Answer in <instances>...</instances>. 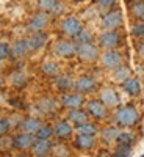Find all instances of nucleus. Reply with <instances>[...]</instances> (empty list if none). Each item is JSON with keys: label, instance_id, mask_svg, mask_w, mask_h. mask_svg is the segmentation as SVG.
Returning a JSON list of instances; mask_svg holds the SVG:
<instances>
[{"label": "nucleus", "instance_id": "nucleus-1", "mask_svg": "<svg viewBox=\"0 0 144 157\" xmlns=\"http://www.w3.org/2000/svg\"><path fill=\"white\" fill-rule=\"evenodd\" d=\"M138 121H139V113L132 104L119 107L114 112V123L121 127H133Z\"/></svg>", "mask_w": 144, "mask_h": 157}, {"label": "nucleus", "instance_id": "nucleus-2", "mask_svg": "<svg viewBox=\"0 0 144 157\" xmlns=\"http://www.w3.org/2000/svg\"><path fill=\"white\" fill-rule=\"evenodd\" d=\"M75 55H78L83 61L93 63L99 58V47L94 46L93 43H80V44H77Z\"/></svg>", "mask_w": 144, "mask_h": 157}, {"label": "nucleus", "instance_id": "nucleus-3", "mask_svg": "<svg viewBox=\"0 0 144 157\" xmlns=\"http://www.w3.org/2000/svg\"><path fill=\"white\" fill-rule=\"evenodd\" d=\"M100 63H102V66L105 68V69H111L113 71L116 68H119L121 64H124V58H122V55L117 50L110 49L108 52H105V54L102 55Z\"/></svg>", "mask_w": 144, "mask_h": 157}, {"label": "nucleus", "instance_id": "nucleus-4", "mask_svg": "<svg viewBox=\"0 0 144 157\" xmlns=\"http://www.w3.org/2000/svg\"><path fill=\"white\" fill-rule=\"evenodd\" d=\"M122 22H124L122 13L119 10H111L102 17V27L105 30H116L117 27L122 25Z\"/></svg>", "mask_w": 144, "mask_h": 157}, {"label": "nucleus", "instance_id": "nucleus-5", "mask_svg": "<svg viewBox=\"0 0 144 157\" xmlns=\"http://www.w3.org/2000/svg\"><path fill=\"white\" fill-rule=\"evenodd\" d=\"M99 44L103 49H116L121 44V35L116 30H105L99 36Z\"/></svg>", "mask_w": 144, "mask_h": 157}, {"label": "nucleus", "instance_id": "nucleus-6", "mask_svg": "<svg viewBox=\"0 0 144 157\" xmlns=\"http://www.w3.org/2000/svg\"><path fill=\"white\" fill-rule=\"evenodd\" d=\"M82 29H83L82 22L78 21L77 17H74V16H69V17H66L61 22V32L66 36H71V38H75L78 33L82 32Z\"/></svg>", "mask_w": 144, "mask_h": 157}, {"label": "nucleus", "instance_id": "nucleus-7", "mask_svg": "<svg viewBox=\"0 0 144 157\" xmlns=\"http://www.w3.org/2000/svg\"><path fill=\"white\" fill-rule=\"evenodd\" d=\"M107 105L103 104L100 99H93V101H88L86 104V112L88 115H91L96 120H103L107 118Z\"/></svg>", "mask_w": 144, "mask_h": 157}, {"label": "nucleus", "instance_id": "nucleus-8", "mask_svg": "<svg viewBox=\"0 0 144 157\" xmlns=\"http://www.w3.org/2000/svg\"><path fill=\"white\" fill-rule=\"evenodd\" d=\"M35 140H36L35 134H28V132L17 134L14 138H13V148H16V149H19V151H27V149H31Z\"/></svg>", "mask_w": 144, "mask_h": 157}, {"label": "nucleus", "instance_id": "nucleus-9", "mask_svg": "<svg viewBox=\"0 0 144 157\" xmlns=\"http://www.w3.org/2000/svg\"><path fill=\"white\" fill-rule=\"evenodd\" d=\"M75 50H77V44H74L72 41H66V39H63V41H58L54 47V52L61 57V58H71L75 55Z\"/></svg>", "mask_w": 144, "mask_h": 157}, {"label": "nucleus", "instance_id": "nucleus-10", "mask_svg": "<svg viewBox=\"0 0 144 157\" xmlns=\"http://www.w3.org/2000/svg\"><path fill=\"white\" fill-rule=\"evenodd\" d=\"M74 88H75V91H78V93H82V94L93 93V91L97 88V82L94 80L93 77H89V75H82L74 83Z\"/></svg>", "mask_w": 144, "mask_h": 157}, {"label": "nucleus", "instance_id": "nucleus-11", "mask_svg": "<svg viewBox=\"0 0 144 157\" xmlns=\"http://www.w3.org/2000/svg\"><path fill=\"white\" fill-rule=\"evenodd\" d=\"M61 104L66 109H78L83 105V94L75 91V93H64L61 96Z\"/></svg>", "mask_w": 144, "mask_h": 157}, {"label": "nucleus", "instance_id": "nucleus-12", "mask_svg": "<svg viewBox=\"0 0 144 157\" xmlns=\"http://www.w3.org/2000/svg\"><path fill=\"white\" fill-rule=\"evenodd\" d=\"M100 101L105 104L107 107H117L119 105V96L111 86H105L100 90Z\"/></svg>", "mask_w": 144, "mask_h": 157}, {"label": "nucleus", "instance_id": "nucleus-13", "mask_svg": "<svg viewBox=\"0 0 144 157\" xmlns=\"http://www.w3.org/2000/svg\"><path fill=\"white\" fill-rule=\"evenodd\" d=\"M49 25V14L47 13H38L33 16V19L28 24V30L36 33V32H42Z\"/></svg>", "mask_w": 144, "mask_h": 157}, {"label": "nucleus", "instance_id": "nucleus-14", "mask_svg": "<svg viewBox=\"0 0 144 157\" xmlns=\"http://www.w3.org/2000/svg\"><path fill=\"white\" fill-rule=\"evenodd\" d=\"M30 52H31V47H30L28 38L27 39H19V41H16L14 44H13V47H11V57L22 58L25 55H28Z\"/></svg>", "mask_w": 144, "mask_h": 157}, {"label": "nucleus", "instance_id": "nucleus-15", "mask_svg": "<svg viewBox=\"0 0 144 157\" xmlns=\"http://www.w3.org/2000/svg\"><path fill=\"white\" fill-rule=\"evenodd\" d=\"M54 145H52L50 138H46V140H39L36 138L33 146H31V151H33V155H38V157H42V155H49Z\"/></svg>", "mask_w": 144, "mask_h": 157}, {"label": "nucleus", "instance_id": "nucleus-16", "mask_svg": "<svg viewBox=\"0 0 144 157\" xmlns=\"http://www.w3.org/2000/svg\"><path fill=\"white\" fill-rule=\"evenodd\" d=\"M74 145L77 149H80V151H89V149H93L94 145H96V138L94 135H86V134H78L75 141H74Z\"/></svg>", "mask_w": 144, "mask_h": 157}, {"label": "nucleus", "instance_id": "nucleus-17", "mask_svg": "<svg viewBox=\"0 0 144 157\" xmlns=\"http://www.w3.org/2000/svg\"><path fill=\"white\" fill-rule=\"evenodd\" d=\"M72 126L68 123V121H58L54 127V134L57 138L60 140H68L71 135H72Z\"/></svg>", "mask_w": 144, "mask_h": 157}, {"label": "nucleus", "instance_id": "nucleus-18", "mask_svg": "<svg viewBox=\"0 0 144 157\" xmlns=\"http://www.w3.org/2000/svg\"><path fill=\"white\" fill-rule=\"evenodd\" d=\"M122 88H124V91L127 94H130V96H138L139 93H141V85H139V80L136 77H132L130 75L127 80H124L122 82Z\"/></svg>", "mask_w": 144, "mask_h": 157}, {"label": "nucleus", "instance_id": "nucleus-19", "mask_svg": "<svg viewBox=\"0 0 144 157\" xmlns=\"http://www.w3.org/2000/svg\"><path fill=\"white\" fill-rule=\"evenodd\" d=\"M41 120H38V118H33V116H28L25 118V120H22L20 123V129L24 130V132H28V134H35L36 130L41 127Z\"/></svg>", "mask_w": 144, "mask_h": 157}, {"label": "nucleus", "instance_id": "nucleus-20", "mask_svg": "<svg viewBox=\"0 0 144 157\" xmlns=\"http://www.w3.org/2000/svg\"><path fill=\"white\" fill-rule=\"evenodd\" d=\"M68 118H69L71 123H74V124L78 126V124L88 121V112L80 110V107H78V109H71L69 113H68Z\"/></svg>", "mask_w": 144, "mask_h": 157}, {"label": "nucleus", "instance_id": "nucleus-21", "mask_svg": "<svg viewBox=\"0 0 144 157\" xmlns=\"http://www.w3.org/2000/svg\"><path fill=\"white\" fill-rule=\"evenodd\" d=\"M55 86L60 90V91H69L71 88H74V82H72V78L71 75H66V74H63V75H57L55 77Z\"/></svg>", "mask_w": 144, "mask_h": 157}, {"label": "nucleus", "instance_id": "nucleus-22", "mask_svg": "<svg viewBox=\"0 0 144 157\" xmlns=\"http://www.w3.org/2000/svg\"><path fill=\"white\" fill-rule=\"evenodd\" d=\"M28 41H30L31 50H38L47 43V35L44 32H36V33H33L31 38H28Z\"/></svg>", "mask_w": 144, "mask_h": 157}, {"label": "nucleus", "instance_id": "nucleus-23", "mask_svg": "<svg viewBox=\"0 0 144 157\" xmlns=\"http://www.w3.org/2000/svg\"><path fill=\"white\" fill-rule=\"evenodd\" d=\"M38 109L42 113H50L57 109V101L52 98H42L38 101Z\"/></svg>", "mask_w": 144, "mask_h": 157}, {"label": "nucleus", "instance_id": "nucleus-24", "mask_svg": "<svg viewBox=\"0 0 144 157\" xmlns=\"http://www.w3.org/2000/svg\"><path fill=\"white\" fill-rule=\"evenodd\" d=\"M39 8L44 11H49V13H55V14H58L61 11L58 0H39Z\"/></svg>", "mask_w": 144, "mask_h": 157}, {"label": "nucleus", "instance_id": "nucleus-25", "mask_svg": "<svg viewBox=\"0 0 144 157\" xmlns=\"http://www.w3.org/2000/svg\"><path fill=\"white\" fill-rule=\"evenodd\" d=\"M130 75H132L130 74V69L127 66H124V64H121L119 68L113 69V78H114V82H117V83H122L124 80H127Z\"/></svg>", "mask_w": 144, "mask_h": 157}, {"label": "nucleus", "instance_id": "nucleus-26", "mask_svg": "<svg viewBox=\"0 0 144 157\" xmlns=\"http://www.w3.org/2000/svg\"><path fill=\"white\" fill-rule=\"evenodd\" d=\"M52 135H54V127L49 126V124H41V127H39L36 132H35V137L39 138V140L50 138Z\"/></svg>", "mask_w": 144, "mask_h": 157}, {"label": "nucleus", "instance_id": "nucleus-27", "mask_svg": "<svg viewBox=\"0 0 144 157\" xmlns=\"http://www.w3.org/2000/svg\"><path fill=\"white\" fill-rule=\"evenodd\" d=\"M41 72L47 77H57L58 75V64L52 63V61H47L41 66Z\"/></svg>", "mask_w": 144, "mask_h": 157}, {"label": "nucleus", "instance_id": "nucleus-28", "mask_svg": "<svg viewBox=\"0 0 144 157\" xmlns=\"http://www.w3.org/2000/svg\"><path fill=\"white\" fill-rule=\"evenodd\" d=\"M77 132L78 134H86V135H96L97 134V126L91 124V123H82L77 126Z\"/></svg>", "mask_w": 144, "mask_h": 157}, {"label": "nucleus", "instance_id": "nucleus-29", "mask_svg": "<svg viewBox=\"0 0 144 157\" xmlns=\"http://www.w3.org/2000/svg\"><path fill=\"white\" fill-rule=\"evenodd\" d=\"M11 85L16 88H22L24 85H27V75L24 72H13L11 74Z\"/></svg>", "mask_w": 144, "mask_h": 157}, {"label": "nucleus", "instance_id": "nucleus-30", "mask_svg": "<svg viewBox=\"0 0 144 157\" xmlns=\"http://www.w3.org/2000/svg\"><path fill=\"white\" fill-rule=\"evenodd\" d=\"M117 134H119V130H117L116 127H107V129L102 130V138L107 143H113V141H116Z\"/></svg>", "mask_w": 144, "mask_h": 157}, {"label": "nucleus", "instance_id": "nucleus-31", "mask_svg": "<svg viewBox=\"0 0 144 157\" xmlns=\"http://www.w3.org/2000/svg\"><path fill=\"white\" fill-rule=\"evenodd\" d=\"M135 141V137L130 134V132H119L116 137V143L117 145H127V146H132V143Z\"/></svg>", "mask_w": 144, "mask_h": 157}, {"label": "nucleus", "instance_id": "nucleus-32", "mask_svg": "<svg viewBox=\"0 0 144 157\" xmlns=\"http://www.w3.org/2000/svg\"><path fill=\"white\" fill-rule=\"evenodd\" d=\"M132 14L138 19V21H144V2L138 0L132 5Z\"/></svg>", "mask_w": 144, "mask_h": 157}, {"label": "nucleus", "instance_id": "nucleus-33", "mask_svg": "<svg viewBox=\"0 0 144 157\" xmlns=\"http://www.w3.org/2000/svg\"><path fill=\"white\" fill-rule=\"evenodd\" d=\"M75 41H77V44H80V43H91V41H93V33H91L89 30H86V29H82V32L75 36Z\"/></svg>", "mask_w": 144, "mask_h": 157}, {"label": "nucleus", "instance_id": "nucleus-34", "mask_svg": "<svg viewBox=\"0 0 144 157\" xmlns=\"http://www.w3.org/2000/svg\"><path fill=\"white\" fill-rule=\"evenodd\" d=\"M130 154H132V146H127V145H117V148L114 151L116 157H127Z\"/></svg>", "mask_w": 144, "mask_h": 157}, {"label": "nucleus", "instance_id": "nucleus-35", "mask_svg": "<svg viewBox=\"0 0 144 157\" xmlns=\"http://www.w3.org/2000/svg\"><path fill=\"white\" fill-rule=\"evenodd\" d=\"M132 33H133V36L144 39V21H139V22H136V24L133 25Z\"/></svg>", "mask_w": 144, "mask_h": 157}, {"label": "nucleus", "instance_id": "nucleus-36", "mask_svg": "<svg viewBox=\"0 0 144 157\" xmlns=\"http://www.w3.org/2000/svg\"><path fill=\"white\" fill-rule=\"evenodd\" d=\"M11 57V47L8 44H0V61Z\"/></svg>", "mask_w": 144, "mask_h": 157}, {"label": "nucleus", "instance_id": "nucleus-37", "mask_svg": "<svg viewBox=\"0 0 144 157\" xmlns=\"http://www.w3.org/2000/svg\"><path fill=\"white\" fill-rule=\"evenodd\" d=\"M117 0H97V6L102 10H111Z\"/></svg>", "mask_w": 144, "mask_h": 157}, {"label": "nucleus", "instance_id": "nucleus-38", "mask_svg": "<svg viewBox=\"0 0 144 157\" xmlns=\"http://www.w3.org/2000/svg\"><path fill=\"white\" fill-rule=\"evenodd\" d=\"M9 129H11V124L8 120H0V138L5 137L9 132Z\"/></svg>", "mask_w": 144, "mask_h": 157}, {"label": "nucleus", "instance_id": "nucleus-39", "mask_svg": "<svg viewBox=\"0 0 144 157\" xmlns=\"http://www.w3.org/2000/svg\"><path fill=\"white\" fill-rule=\"evenodd\" d=\"M52 152H54L55 155H69V149L64 148V146H54L52 148Z\"/></svg>", "mask_w": 144, "mask_h": 157}, {"label": "nucleus", "instance_id": "nucleus-40", "mask_svg": "<svg viewBox=\"0 0 144 157\" xmlns=\"http://www.w3.org/2000/svg\"><path fill=\"white\" fill-rule=\"evenodd\" d=\"M138 54H139V55L144 58V41L138 44Z\"/></svg>", "mask_w": 144, "mask_h": 157}, {"label": "nucleus", "instance_id": "nucleus-41", "mask_svg": "<svg viewBox=\"0 0 144 157\" xmlns=\"http://www.w3.org/2000/svg\"><path fill=\"white\" fill-rule=\"evenodd\" d=\"M139 75L144 78V64H141V66H139Z\"/></svg>", "mask_w": 144, "mask_h": 157}, {"label": "nucleus", "instance_id": "nucleus-42", "mask_svg": "<svg viewBox=\"0 0 144 157\" xmlns=\"http://www.w3.org/2000/svg\"><path fill=\"white\" fill-rule=\"evenodd\" d=\"M2 85H3V77L0 75V86H2Z\"/></svg>", "mask_w": 144, "mask_h": 157}, {"label": "nucleus", "instance_id": "nucleus-43", "mask_svg": "<svg viewBox=\"0 0 144 157\" xmlns=\"http://www.w3.org/2000/svg\"><path fill=\"white\" fill-rule=\"evenodd\" d=\"M128 2H133L135 3V2H138V0H128Z\"/></svg>", "mask_w": 144, "mask_h": 157}]
</instances>
